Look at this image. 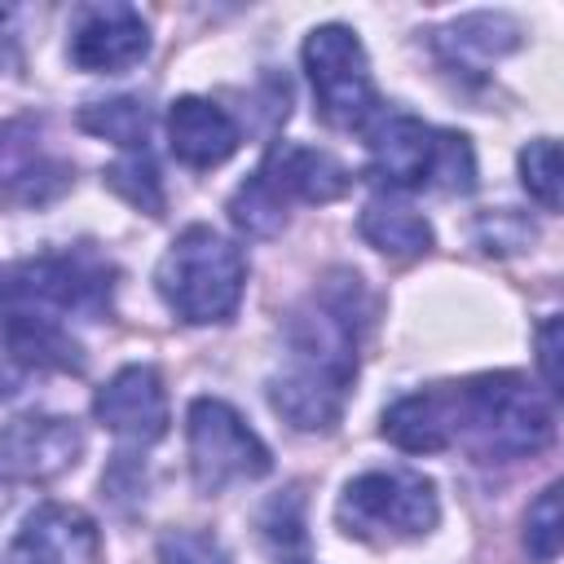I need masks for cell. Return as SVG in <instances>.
<instances>
[{
	"label": "cell",
	"instance_id": "5bb4252c",
	"mask_svg": "<svg viewBox=\"0 0 564 564\" xmlns=\"http://www.w3.org/2000/svg\"><path fill=\"white\" fill-rule=\"evenodd\" d=\"M256 172L278 189L282 203H291V198H300V203H335L352 185L348 167L335 154L313 150V145H273L269 159Z\"/></svg>",
	"mask_w": 564,
	"mask_h": 564
},
{
	"label": "cell",
	"instance_id": "d6986e66",
	"mask_svg": "<svg viewBox=\"0 0 564 564\" xmlns=\"http://www.w3.org/2000/svg\"><path fill=\"white\" fill-rule=\"evenodd\" d=\"M436 44H441V53H445L449 66L471 70V66L494 62L507 48H516V22L502 18V13H471V18L454 22Z\"/></svg>",
	"mask_w": 564,
	"mask_h": 564
},
{
	"label": "cell",
	"instance_id": "cb8c5ba5",
	"mask_svg": "<svg viewBox=\"0 0 564 564\" xmlns=\"http://www.w3.org/2000/svg\"><path fill=\"white\" fill-rule=\"evenodd\" d=\"M524 546L538 564H551L560 555V485H546L538 502L524 516Z\"/></svg>",
	"mask_w": 564,
	"mask_h": 564
},
{
	"label": "cell",
	"instance_id": "277c9868",
	"mask_svg": "<svg viewBox=\"0 0 564 564\" xmlns=\"http://www.w3.org/2000/svg\"><path fill=\"white\" fill-rule=\"evenodd\" d=\"M339 524L348 538L361 542H405V538H423L436 516V485L423 471H361L357 480L344 485L339 507H335Z\"/></svg>",
	"mask_w": 564,
	"mask_h": 564
},
{
	"label": "cell",
	"instance_id": "e0dca14e",
	"mask_svg": "<svg viewBox=\"0 0 564 564\" xmlns=\"http://www.w3.org/2000/svg\"><path fill=\"white\" fill-rule=\"evenodd\" d=\"M4 357L18 366H40V370H84L79 344L57 326V317L44 313H9L4 317Z\"/></svg>",
	"mask_w": 564,
	"mask_h": 564
},
{
	"label": "cell",
	"instance_id": "8992f818",
	"mask_svg": "<svg viewBox=\"0 0 564 564\" xmlns=\"http://www.w3.org/2000/svg\"><path fill=\"white\" fill-rule=\"evenodd\" d=\"M185 432H189V471L203 494H220L234 480H260L273 467L269 445L220 397H198L189 405Z\"/></svg>",
	"mask_w": 564,
	"mask_h": 564
},
{
	"label": "cell",
	"instance_id": "d4e9b609",
	"mask_svg": "<svg viewBox=\"0 0 564 564\" xmlns=\"http://www.w3.org/2000/svg\"><path fill=\"white\" fill-rule=\"evenodd\" d=\"M159 564H229V551L198 529H172L159 538Z\"/></svg>",
	"mask_w": 564,
	"mask_h": 564
},
{
	"label": "cell",
	"instance_id": "8fae6325",
	"mask_svg": "<svg viewBox=\"0 0 564 564\" xmlns=\"http://www.w3.org/2000/svg\"><path fill=\"white\" fill-rule=\"evenodd\" d=\"M93 414L101 427L132 445H154L167 432V392L154 366H123L106 379V388L93 401Z\"/></svg>",
	"mask_w": 564,
	"mask_h": 564
},
{
	"label": "cell",
	"instance_id": "83f0119b",
	"mask_svg": "<svg viewBox=\"0 0 564 564\" xmlns=\"http://www.w3.org/2000/svg\"><path fill=\"white\" fill-rule=\"evenodd\" d=\"M0 295H4V278H0Z\"/></svg>",
	"mask_w": 564,
	"mask_h": 564
},
{
	"label": "cell",
	"instance_id": "603a6c76",
	"mask_svg": "<svg viewBox=\"0 0 564 564\" xmlns=\"http://www.w3.org/2000/svg\"><path fill=\"white\" fill-rule=\"evenodd\" d=\"M520 181L529 198H538L546 212H560V145L551 137H538L520 150Z\"/></svg>",
	"mask_w": 564,
	"mask_h": 564
},
{
	"label": "cell",
	"instance_id": "9c48e42d",
	"mask_svg": "<svg viewBox=\"0 0 564 564\" xmlns=\"http://www.w3.org/2000/svg\"><path fill=\"white\" fill-rule=\"evenodd\" d=\"M150 53V26L132 4H79L70 13L66 57L93 75H119Z\"/></svg>",
	"mask_w": 564,
	"mask_h": 564
},
{
	"label": "cell",
	"instance_id": "ba28073f",
	"mask_svg": "<svg viewBox=\"0 0 564 564\" xmlns=\"http://www.w3.org/2000/svg\"><path fill=\"white\" fill-rule=\"evenodd\" d=\"M110 264L88 247L35 256L13 273V291L22 300L62 313H101L110 304Z\"/></svg>",
	"mask_w": 564,
	"mask_h": 564
},
{
	"label": "cell",
	"instance_id": "30bf717a",
	"mask_svg": "<svg viewBox=\"0 0 564 564\" xmlns=\"http://www.w3.org/2000/svg\"><path fill=\"white\" fill-rule=\"evenodd\" d=\"M366 145H370V167H375L379 181H388L397 189L436 185L441 154H445V132L427 128L423 119H414L405 110H388L370 123Z\"/></svg>",
	"mask_w": 564,
	"mask_h": 564
},
{
	"label": "cell",
	"instance_id": "7c38bea8",
	"mask_svg": "<svg viewBox=\"0 0 564 564\" xmlns=\"http://www.w3.org/2000/svg\"><path fill=\"white\" fill-rule=\"evenodd\" d=\"M13 564H88L97 555V524L66 502L35 507L18 538H13Z\"/></svg>",
	"mask_w": 564,
	"mask_h": 564
},
{
	"label": "cell",
	"instance_id": "6da1fadb",
	"mask_svg": "<svg viewBox=\"0 0 564 564\" xmlns=\"http://www.w3.org/2000/svg\"><path fill=\"white\" fill-rule=\"evenodd\" d=\"M357 286H326L286 322V366L269 379V405L300 432H326L339 423L348 405V388L357 375V322H352Z\"/></svg>",
	"mask_w": 564,
	"mask_h": 564
},
{
	"label": "cell",
	"instance_id": "7a4b0ae2",
	"mask_svg": "<svg viewBox=\"0 0 564 564\" xmlns=\"http://www.w3.org/2000/svg\"><path fill=\"white\" fill-rule=\"evenodd\" d=\"M449 401H454V441H463L485 463L529 458L546 449L555 436V414L546 397H538L529 379L516 370L476 375L449 388Z\"/></svg>",
	"mask_w": 564,
	"mask_h": 564
},
{
	"label": "cell",
	"instance_id": "5b68a950",
	"mask_svg": "<svg viewBox=\"0 0 564 564\" xmlns=\"http://www.w3.org/2000/svg\"><path fill=\"white\" fill-rule=\"evenodd\" d=\"M304 70L317 97V110L326 123L335 128H366L375 119V79H370V62L366 48L357 40L352 26L326 22L317 31H308L304 40Z\"/></svg>",
	"mask_w": 564,
	"mask_h": 564
},
{
	"label": "cell",
	"instance_id": "2e32d148",
	"mask_svg": "<svg viewBox=\"0 0 564 564\" xmlns=\"http://www.w3.org/2000/svg\"><path fill=\"white\" fill-rule=\"evenodd\" d=\"M383 436L405 454H436L454 445V401L445 388H423L388 405Z\"/></svg>",
	"mask_w": 564,
	"mask_h": 564
},
{
	"label": "cell",
	"instance_id": "3957f363",
	"mask_svg": "<svg viewBox=\"0 0 564 564\" xmlns=\"http://www.w3.org/2000/svg\"><path fill=\"white\" fill-rule=\"evenodd\" d=\"M154 282H159L163 304L181 322L207 326V322L234 317V308L242 300V286H247V260L212 225H189L163 251V260L154 269Z\"/></svg>",
	"mask_w": 564,
	"mask_h": 564
},
{
	"label": "cell",
	"instance_id": "9a60e30c",
	"mask_svg": "<svg viewBox=\"0 0 564 564\" xmlns=\"http://www.w3.org/2000/svg\"><path fill=\"white\" fill-rule=\"evenodd\" d=\"M167 141L185 167H216L238 150V123L207 97H176L167 110Z\"/></svg>",
	"mask_w": 564,
	"mask_h": 564
},
{
	"label": "cell",
	"instance_id": "ffe728a7",
	"mask_svg": "<svg viewBox=\"0 0 564 564\" xmlns=\"http://www.w3.org/2000/svg\"><path fill=\"white\" fill-rule=\"evenodd\" d=\"M79 128L93 137H106L123 150H145L150 137V110L137 97H110V101H93L79 110Z\"/></svg>",
	"mask_w": 564,
	"mask_h": 564
},
{
	"label": "cell",
	"instance_id": "52a82bcc",
	"mask_svg": "<svg viewBox=\"0 0 564 564\" xmlns=\"http://www.w3.org/2000/svg\"><path fill=\"white\" fill-rule=\"evenodd\" d=\"M84 454V432L62 414H22L0 423V485H44L70 471Z\"/></svg>",
	"mask_w": 564,
	"mask_h": 564
},
{
	"label": "cell",
	"instance_id": "44dd1931",
	"mask_svg": "<svg viewBox=\"0 0 564 564\" xmlns=\"http://www.w3.org/2000/svg\"><path fill=\"white\" fill-rule=\"evenodd\" d=\"M229 216H234V225H238L242 234L273 238V234L286 225V203L278 198V189H273L260 172H251V176L234 189V198H229Z\"/></svg>",
	"mask_w": 564,
	"mask_h": 564
},
{
	"label": "cell",
	"instance_id": "ac0fdd59",
	"mask_svg": "<svg viewBox=\"0 0 564 564\" xmlns=\"http://www.w3.org/2000/svg\"><path fill=\"white\" fill-rule=\"evenodd\" d=\"M361 238L383 251V256H397V260H410V256H423L432 247V225L401 198L392 194H379L361 207V220H357Z\"/></svg>",
	"mask_w": 564,
	"mask_h": 564
},
{
	"label": "cell",
	"instance_id": "484cf974",
	"mask_svg": "<svg viewBox=\"0 0 564 564\" xmlns=\"http://www.w3.org/2000/svg\"><path fill=\"white\" fill-rule=\"evenodd\" d=\"M555 357H560V317L551 313L538 326V366H542V379H546L551 392H560V366H555Z\"/></svg>",
	"mask_w": 564,
	"mask_h": 564
},
{
	"label": "cell",
	"instance_id": "4fadbf2b",
	"mask_svg": "<svg viewBox=\"0 0 564 564\" xmlns=\"http://www.w3.org/2000/svg\"><path fill=\"white\" fill-rule=\"evenodd\" d=\"M66 163L44 150L35 119L0 123V198L44 203L66 185Z\"/></svg>",
	"mask_w": 564,
	"mask_h": 564
},
{
	"label": "cell",
	"instance_id": "7402d4cb",
	"mask_svg": "<svg viewBox=\"0 0 564 564\" xmlns=\"http://www.w3.org/2000/svg\"><path fill=\"white\" fill-rule=\"evenodd\" d=\"M106 185H110L115 194H123L132 207L150 212V216H159V207H163L159 167H154V159H150L145 150H128L119 163H110V167H106Z\"/></svg>",
	"mask_w": 564,
	"mask_h": 564
},
{
	"label": "cell",
	"instance_id": "4316f807",
	"mask_svg": "<svg viewBox=\"0 0 564 564\" xmlns=\"http://www.w3.org/2000/svg\"><path fill=\"white\" fill-rule=\"evenodd\" d=\"M9 9H0V62H9V48H13V35H9Z\"/></svg>",
	"mask_w": 564,
	"mask_h": 564
}]
</instances>
